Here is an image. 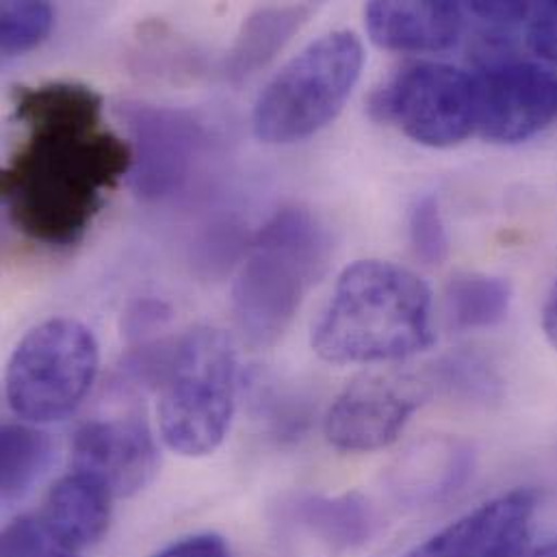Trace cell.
Returning a JSON list of instances; mask_svg holds the SVG:
<instances>
[{"instance_id": "cell-1", "label": "cell", "mask_w": 557, "mask_h": 557, "mask_svg": "<svg viewBox=\"0 0 557 557\" xmlns=\"http://www.w3.org/2000/svg\"><path fill=\"white\" fill-rule=\"evenodd\" d=\"M13 115L24 137L0 176L7 218L37 246L70 248L131 174V141L107 126L102 98L78 83L20 87Z\"/></svg>"}, {"instance_id": "cell-3", "label": "cell", "mask_w": 557, "mask_h": 557, "mask_svg": "<svg viewBox=\"0 0 557 557\" xmlns=\"http://www.w3.org/2000/svg\"><path fill=\"white\" fill-rule=\"evenodd\" d=\"M332 239L301 207H284L257 233L233 286V312L255 349L276 345L327 270Z\"/></svg>"}, {"instance_id": "cell-12", "label": "cell", "mask_w": 557, "mask_h": 557, "mask_svg": "<svg viewBox=\"0 0 557 557\" xmlns=\"http://www.w3.org/2000/svg\"><path fill=\"white\" fill-rule=\"evenodd\" d=\"M72 471L96 478L115 499L133 497L154 480L159 449L141 419L91 421L74 434Z\"/></svg>"}, {"instance_id": "cell-15", "label": "cell", "mask_w": 557, "mask_h": 557, "mask_svg": "<svg viewBox=\"0 0 557 557\" xmlns=\"http://www.w3.org/2000/svg\"><path fill=\"white\" fill-rule=\"evenodd\" d=\"M113 499V493L102 482L72 471L50 488L39 517L63 543L83 552L107 534Z\"/></svg>"}, {"instance_id": "cell-10", "label": "cell", "mask_w": 557, "mask_h": 557, "mask_svg": "<svg viewBox=\"0 0 557 557\" xmlns=\"http://www.w3.org/2000/svg\"><path fill=\"white\" fill-rule=\"evenodd\" d=\"M475 133L521 144L557 122V74L532 61H493L475 74Z\"/></svg>"}, {"instance_id": "cell-21", "label": "cell", "mask_w": 557, "mask_h": 557, "mask_svg": "<svg viewBox=\"0 0 557 557\" xmlns=\"http://www.w3.org/2000/svg\"><path fill=\"white\" fill-rule=\"evenodd\" d=\"M54 22L48 2H2L0 4V50L2 57H17L39 46Z\"/></svg>"}, {"instance_id": "cell-27", "label": "cell", "mask_w": 557, "mask_h": 557, "mask_svg": "<svg viewBox=\"0 0 557 557\" xmlns=\"http://www.w3.org/2000/svg\"><path fill=\"white\" fill-rule=\"evenodd\" d=\"M543 330L557 351V280L543 306Z\"/></svg>"}, {"instance_id": "cell-18", "label": "cell", "mask_w": 557, "mask_h": 557, "mask_svg": "<svg viewBox=\"0 0 557 557\" xmlns=\"http://www.w3.org/2000/svg\"><path fill=\"white\" fill-rule=\"evenodd\" d=\"M510 301V282L488 274L462 272L445 286L447 321L458 332L495 327L508 317Z\"/></svg>"}, {"instance_id": "cell-4", "label": "cell", "mask_w": 557, "mask_h": 557, "mask_svg": "<svg viewBox=\"0 0 557 557\" xmlns=\"http://www.w3.org/2000/svg\"><path fill=\"white\" fill-rule=\"evenodd\" d=\"M237 382V349L224 330L205 325L176 341L157 406L165 445L185 458L213 454L231 430Z\"/></svg>"}, {"instance_id": "cell-26", "label": "cell", "mask_w": 557, "mask_h": 557, "mask_svg": "<svg viewBox=\"0 0 557 557\" xmlns=\"http://www.w3.org/2000/svg\"><path fill=\"white\" fill-rule=\"evenodd\" d=\"M154 557H231V549L218 534H196L168 545Z\"/></svg>"}, {"instance_id": "cell-23", "label": "cell", "mask_w": 557, "mask_h": 557, "mask_svg": "<svg viewBox=\"0 0 557 557\" xmlns=\"http://www.w3.org/2000/svg\"><path fill=\"white\" fill-rule=\"evenodd\" d=\"M408 237L414 257L423 265H441L449 255V237L438 200L421 196L408 215Z\"/></svg>"}, {"instance_id": "cell-24", "label": "cell", "mask_w": 557, "mask_h": 557, "mask_svg": "<svg viewBox=\"0 0 557 557\" xmlns=\"http://www.w3.org/2000/svg\"><path fill=\"white\" fill-rule=\"evenodd\" d=\"M528 41L539 57L557 63V2L534 4L528 20Z\"/></svg>"}, {"instance_id": "cell-7", "label": "cell", "mask_w": 557, "mask_h": 557, "mask_svg": "<svg viewBox=\"0 0 557 557\" xmlns=\"http://www.w3.org/2000/svg\"><path fill=\"white\" fill-rule=\"evenodd\" d=\"M369 113L421 146H458L475 133L473 74L447 63L406 65L373 91Z\"/></svg>"}, {"instance_id": "cell-14", "label": "cell", "mask_w": 557, "mask_h": 557, "mask_svg": "<svg viewBox=\"0 0 557 557\" xmlns=\"http://www.w3.org/2000/svg\"><path fill=\"white\" fill-rule=\"evenodd\" d=\"M473 469V451L449 436H428L399 456L391 469V491L408 504H434L456 493Z\"/></svg>"}, {"instance_id": "cell-28", "label": "cell", "mask_w": 557, "mask_h": 557, "mask_svg": "<svg viewBox=\"0 0 557 557\" xmlns=\"http://www.w3.org/2000/svg\"><path fill=\"white\" fill-rule=\"evenodd\" d=\"M528 557H557V541L545 545L543 549H539V552H534V554H530Z\"/></svg>"}, {"instance_id": "cell-9", "label": "cell", "mask_w": 557, "mask_h": 557, "mask_svg": "<svg viewBox=\"0 0 557 557\" xmlns=\"http://www.w3.org/2000/svg\"><path fill=\"white\" fill-rule=\"evenodd\" d=\"M432 393L428 375L397 371L364 373L332 401L323 421V434L338 451H380L401 436Z\"/></svg>"}, {"instance_id": "cell-22", "label": "cell", "mask_w": 557, "mask_h": 557, "mask_svg": "<svg viewBox=\"0 0 557 557\" xmlns=\"http://www.w3.org/2000/svg\"><path fill=\"white\" fill-rule=\"evenodd\" d=\"M81 552L63 543L41 517H20L11 521L0 539V557H81Z\"/></svg>"}, {"instance_id": "cell-8", "label": "cell", "mask_w": 557, "mask_h": 557, "mask_svg": "<svg viewBox=\"0 0 557 557\" xmlns=\"http://www.w3.org/2000/svg\"><path fill=\"white\" fill-rule=\"evenodd\" d=\"M117 113L133 148L131 189L144 202H165L183 194L196 176L207 148L205 124L185 109L126 100Z\"/></svg>"}, {"instance_id": "cell-5", "label": "cell", "mask_w": 557, "mask_h": 557, "mask_svg": "<svg viewBox=\"0 0 557 557\" xmlns=\"http://www.w3.org/2000/svg\"><path fill=\"white\" fill-rule=\"evenodd\" d=\"M364 65L356 33L332 30L293 57L259 96L252 131L265 144H295L343 111Z\"/></svg>"}, {"instance_id": "cell-13", "label": "cell", "mask_w": 557, "mask_h": 557, "mask_svg": "<svg viewBox=\"0 0 557 557\" xmlns=\"http://www.w3.org/2000/svg\"><path fill=\"white\" fill-rule=\"evenodd\" d=\"M460 2H371L364 22L371 39L397 52H443L454 48L467 24Z\"/></svg>"}, {"instance_id": "cell-11", "label": "cell", "mask_w": 557, "mask_h": 557, "mask_svg": "<svg viewBox=\"0 0 557 557\" xmlns=\"http://www.w3.org/2000/svg\"><path fill=\"white\" fill-rule=\"evenodd\" d=\"M539 493L515 488L460 517L404 557H528Z\"/></svg>"}, {"instance_id": "cell-19", "label": "cell", "mask_w": 557, "mask_h": 557, "mask_svg": "<svg viewBox=\"0 0 557 557\" xmlns=\"http://www.w3.org/2000/svg\"><path fill=\"white\" fill-rule=\"evenodd\" d=\"M52 460L48 434L22 423H7L0 432V497L4 504L22 499Z\"/></svg>"}, {"instance_id": "cell-25", "label": "cell", "mask_w": 557, "mask_h": 557, "mask_svg": "<svg viewBox=\"0 0 557 557\" xmlns=\"http://www.w3.org/2000/svg\"><path fill=\"white\" fill-rule=\"evenodd\" d=\"M467 13L491 26H515L528 22L534 4L530 2H467Z\"/></svg>"}, {"instance_id": "cell-20", "label": "cell", "mask_w": 557, "mask_h": 557, "mask_svg": "<svg viewBox=\"0 0 557 557\" xmlns=\"http://www.w3.org/2000/svg\"><path fill=\"white\" fill-rule=\"evenodd\" d=\"M432 391L441 388L465 401H488L497 397L499 375L478 354H451L443 358L428 375Z\"/></svg>"}, {"instance_id": "cell-6", "label": "cell", "mask_w": 557, "mask_h": 557, "mask_svg": "<svg viewBox=\"0 0 557 557\" xmlns=\"http://www.w3.org/2000/svg\"><path fill=\"white\" fill-rule=\"evenodd\" d=\"M98 364V341L85 323L48 319L24 334L7 362V404L28 423L61 421L91 391Z\"/></svg>"}, {"instance_id": "cell-16", "label": "cell", "mask_w": 557, "mask_h": 557, "mask_svg": "<svg viewBox=\"0 0 557 557\" xmlns=\"http://www.w3.org/2000/svg\"><path fill=\"white\" fill-rule=\"evenodd\" d=\"M317 11L314 4H268L252 11L224 61V74L233 83H242L263 70L295 33Z\"/></svg>"}, {"instance_id": "cell-17", "label": "cell", "mask_w": 557, "mask_h": 557, "mask_svg": "<svg viewBox=\"0 0 557 557\" xmlns=\"http://www.w3.org/2000/svg\"><path fill=\"white\" fill-rule=\"evenodd\" d=\"M290 519L332 552L362 547L373 536L377 523L369 502L356 493L297 497L290 504Z\"/></svg>"}, {"instance_id": "cell-2", "label": "cell", "mask_w": 557, "mask_h": 557, "mask_svg": "<svg viewBox=\"0 0 557 557\" xmlns=\"http://www.w3.org/2000/svg\"><path fill=\"white\" fill-rule=\"evenodd\" d=\"M312 349L334 364L395 362L434 343L432 293L388 261H358L334 286L312 325Z\"/></svg>"}]
</instances>
